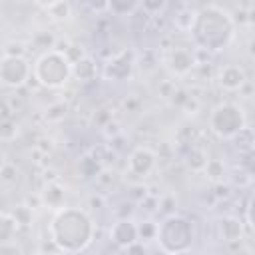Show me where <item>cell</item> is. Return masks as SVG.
Here are the masks:
<instances>
[{
    "instance_id": "obj_12",
    "label": "cell",
    "mask_w": 255,
    "mask_h": 255,
    "mask_svg": "<svg viewBox=\"0 0 255 255\" xmlns=\"http://www.w3.org/2000/svg\"><path fill=\"white\" fill-rule=\"evenodd\" d=\"M217 233L223 243H241L245 235L243 219L237 215H225L217 223Z\"/></svg>"
},
{
    "instance_id": "obj_3",
    "label": "cell",
    "mask_w": 255,
    "mask_h": 255,
    "mask_svg": "<svg viewBox=\"0 0 255 255\" xmlns=\"http://www.w3.org/2000/svg\"><path fill=\"white\" fill-rule=\"evenodd\" d=\"M32 76L42 88L58 90L72 78V60L64 50H44L32 64Z\"/></svg>"
},
{
    "instance_id": "obj_26",
    "label": "cell",
    "mask_w": 255,
    "mask_h": 255,
    "mask_svg": "<svg viewBox=\"0 0 255 255\" xmlns=\"http://www.w3.org/2000/svg\"><path fill=\"white\" fill-rule=\"evenodd\" d=\"M12 215H14V219L18 221V225H20V223H22V225H30V221H32V207L20 205V207H16V211H14Z\"/></svg>"
},
{
    "instance_id": "obj_13",
    "label": "cell",
    "mask_w": 255,
    "mask_h": 255,
    "mask_svg": "<svg viewBox=\"0 0 255 255\" xmlns=\"http://www.w3.org/2000/svg\"><path fill=\"white\" fill-rule=\"evenodd\" d=\"M40 201L44 207L48 209H60L62 205H66V187L60 181H50L44 185V189L40 191Z\"/></svg>"
},
{
    "instance_id": "obj_15",
    "label": "cell",
    "mask_w": 255,
    "mask_h": 255,
    "mask_svg": "<svg viewBox=\"0 0 255 255\" xmlns=\"http://www.w3.org/2000/svg\"><path fill=\"white\" fill-rule=\"evenodd\" d=\"M139 8V0H106V10L114 16H131Z\"/></svg>"
},
{
    "instance_id": "obj_11",
    "label": "cell",
    "mask_w": 255,
    "mask_h": 255,
    "mask_svg": "<svg viewBox=\"0 0 255 255\" xmlns=\"http://www.w3.org/2000/svg\"><path fill=\"white\" fill-rule=\"evenodd\" d=\"M131 68H133V56L131 52H120L116 56H112L104 68L106 78L110 80H126L131 76Z\"/></svg>"
},
{
    "instance_id": "obj_2",
    "label": "cell",
    "mask_w": 255,
    "mask_h": 255,
    "mask_svg": "<svg viewBox=\"0 0 255 255\" xmlns=\"http://www.w3.org/2000/svg\"><path fill=\"white\" fill-rule=\"evenodd\" d=\"M191 40L199 50L221 52L235 36V20L231 14L219 6H203L193 14L189 24Z\"/></svg>"
},
{
    "instance_id": "obj_4",
    "label": "cell",
    "mask_w": 255,
    "mask_h": 255,
    "mask_svg": "<svg viewBox=\"0 0 255 255\" xmlns=\"http://www.w3.org/2000/svg\"><path fill=\"white\" fill-rule=\"evenodd\" d=\"M153 239L165 253H185L193 245V225L187 217L169 213L157 225Z\"/></svg>"
},
{
    "instance_id": "obj_17",
    "label": "cell",
    "mask_w": 255,
    "mask_h": 255,
    "mask_svg": "<svg viewBox=\"0 0 255 255\" xmlns=\"http://www.w3.org/2000/svg\"><path fill=\"white\" fill-rule=\"evenodd\" d=\"M201 171L205 173V177H207L209 181L221 183L223 177H225V163H223L221 159H209V157H207V161H205V165H203Z\"/></svg>"
},
{
    "instance_id": "obj_24",
    "label": "cell",
    "mask_w": 255,
    "mask_h": 255,
    "mask_svg": "<svg viewBox=\"0 0 255 255\" xmlns=\"http://www.w3.org/2000/svg\"><path fill=\"white\" fill-rule=\"evenodd\" d=\"M0 181L4 183H16L18 181V169L12 163H6L0 167Z\"/></svg>"
},
{
    "instance_id": "obj_27",
    "label": "cell",
    "mask_w": 255,
    "mask_h": 255,
    "mask_svg": "<svg viewBox=\"0 0 255 255\" xmlns=\"http://www.w3.org/2000/svg\"><path fill=\"white\" fill-rule=\"evenodd\" d=\"M14 116V112L10 110V106H8V102L6 100H0V120H6V118H12Z\"/></svg>"
},
{
    "instance_id": "obj_9",
    "label": "cell",
    "mask_w": 255,
    "mask_h": 255,
    "mask_svg": "<svg viewBox=\"0 0 255 255\" xmlns=\"http://www.w3.org/2000/svg\"><path fill=\"white\" fill-rule=\"evenodd\" d=\"M197 64L195 52L189 48H181V46H173L167 54V68L171 74L175 76H185L189 74Z\"/></svg>"
},
{
    "instance_id": "obj_21",
    "label": "cell",
    "mask_w": 255,
    "mask_h": 255,
    "mask_svg": "<svg viewBox=\"0 0 255 255\" xmlns=\"http://www.w3.org/2000/svg\"><path fill=\"white\" fill-rule=\"evenodd\" d=\"M18 135V124L14 118H6V120H0V139L4 141H12L16 139Z\"/></svg>"
},
{
    "instance_id": "obj_8",
    "label": "cell",
    "mask_w": 255,
    "mask_h": 255,
    "mask_svg": "<svg viewBox=\"0 0 255 255\" xmlns=\"http://www.w3.org/2000/svg\"><path fill=\"white\" fill-rule=\"evenodd\" d=\"M110 241L116 243L118 247L122 249H128L131 243L139 241V235H137V223L128 219V217H120L112 223L110 227Z\"/></svg>"
},
{
    "instance_id": "obj_5",
    "label": "cell",
    "mask_w": 255,
    "mask_h": 255,
    "mask_svg": "<svg viewBox=\"0 0 255 255\" xmlns=\"http://www.w3.org/2000/svg\"><path fill=\"white\" fill-rule=\"evenodd\" d=\"M209 129L219 139H231L239 129L247 126L243 108L233 102H221L217 104L209 114Z\"/></svg>"
},
{
    "instance_id": "obj_19",
    "label": "cell",
    "mask_w": 255,
    "mask_h": 255,
    "mask_svg": "<svg viewBox=\"0 0 255 255\" xmlns=\"http://www.w3.org/2000/svg\"><path fill=\"white\" fill-rule=\"evenodd\" d=\"M207 161V153L201 149V147H191L189 153H187V165L193 169V171H201L203 165Z\"/></svg>"
},
{
    "instance_id": "obj_7",
    "label": "cell",
    "mask_w": 255,
    "mask_h": 255,
    "mask_svg": "<svg viewBox=\"0 0 255 255\" xmlns=\"http://www.w3.org/2000/svg\"><path fill=\"white\" fill-rule=\"evenodd\" d=\"M155 165H157V153L149 147H143V145L135 147L128 157V171L139 179L151 175Z\"/></svg>"
},
{
    "instance_id": "obj_22",
    "label": "cell",
    "mask_w": 255,
    "mask_h": 255,
    "mask_svg": "<svg viewBox=\"0 0 255 255\" xmlns=\"http://www.w3.org/2000/svg\"><path fill=\"white\" fill-rule=\"evenodd\" d=\"M139 6H141V10L145 12V14H159V12H163L165 10V6H167V0H139Z\"/></svg>"
},
{
    "instance_id": "obj_1",
    "label": "cell",
    "mask_w": 255,
    "mask_h": 255,
    "mask_svg": "<svg viewBox=\"0 0 255 255\" xmlns=\"http://www.w3.org/2000/svg\"><path fill=\"white\" fill-rule=\"evenodd\" d=\"M48 233L56 251L78 253L94 241L96 225L86 209L62 205L54 211L48 225Z\"/></svg>"
},
{
    "instance_id": "obj_6",
    "label": "cell",
    "mask_w": 255,
    "mask_h": 255,
    "mask_svg": "<svg viewBox=\"0 0 255 255\" xmlns=\"http://www.w3.org/2000/svg\"><path fill=\"white\" fill-rule=\"evenodd\" d=\"M32 76V64L24 54H4L0 58V82L10 88H22Z\"/></svg>"
},
{
    "instance_id": "obj_16",
    "label": "cell",
    "mask_w": 255,
    "mask_h": 255,
    "mask_svg": "<svg viewBox=\"0 0 255 255\" xmlns=\"http://www.w3.org/2000/svg\"><path fill=\"white\" fill-rule=\"evenodd\" d=\"M18 231V221L14 219L12 213H0V245L8 243L16 237Z\"/></svg>"
},
{
    "instance_id": "obj_28",
    "label": "cell",
    "mask_w": 255,
    "mask_h": 255,
    "mask_svg": "<svg viewBox=\"0 0 255 255\" xmlns=\"http://www.w3.org/2000/svg\"><path fill=\"white\" fill-rule=\"evenodd\" d=\"M58 2H62V0H34V4H36V6H40V8H44V10L52 8V6H54V4H58Z\"/></svg>"
},
{
    "instance_id": "obj_18",
    "label": "cell",
    "mask_w": 255,
    "mask_h": 255,
    "mask_svg": "<svg viewBox=\"0 0 255 255\" xmlns=\"http://www.w3.org/2000/svg\"><path fill=\"white\" fill-rule=\"evenodd\" d=\"M231 141L235 143V147L239 149V151H245V153H249L251 149H253V131H251V128H243V129H239L233 137H231Z\"/></svg>"
},
{
    "instance_id": "obj_23",
    "label": "cell",
    "mask_w": 255,
    "mask_h": 255,
    "mask_svg": "<svg viewBox=\"0 0 255 255\" xmlns=\"http://www.w3.org/2000/svg\"><path fill=\"white\" fill-rule=\"evenodd\" d=\"M100 169H102V167H100L98 159H94V157H84V159L80 161V171H82L86 177H96Z\"/></svg>"
},
{
    "instance_id": "obj_25",
    "label": "cell",
    "mask_w": 255,
    "mask_h": 255,
    "mask_svg": "<svg viewBox=\"0 0 255 255\" xmlns=\"http://www.w3.org/2000/svg\"><path fill=\"white\" fill-rule=\"evenodd\" d=\"M155 231H157V225H155L153 221H143L141 225H137L139 241H143V239H153V237H155Z\"/></svg>"
},
{
    "instance_id": "obj_14",
    "label": "cell",
    "mask_w": 255,
    "mask_h": 255,
    "mask_svg": "<svg viewBox=\"0 0 255 255\" xmlns=\"http://www.w3.org/2000/svg\"><path fill=\"white\" fill-rule=\"evenodd\" d=\"M96 74H98V66L90 56H82L72 62V76L78 82H90L96 78Z\"/></svg>"
},
{
    "instance_id": "obj_10",
    "label": "cell",
    "mask_w": 255,
    "mask_h": 255,
    "mask_svg": "<svg viewBox=\"0 0 255 255\" xmlns=\"http://www.w3.org/2000/svg\"><path fill=\"white\" fill-rule=\"evenodd\" d=\"M217 82H219V86H221L223 90H227V92H237V90H241V88L245 86L247 74H245V70H243L239 64H225V66H221L219 72H217Z\"/></svg>"
},
{
    "instance_id": "obj_20",
    "label": "cell",
    "mask_w": 255,
    "mask_h": 255,
    "mask_svg": "<svg viewBox=\"0 0 255 255\" xmlns=\"http://www.w3.org/2000/svg\"><path fill=\"white\" fill-rule=\"evenodd\" d=\"M46 12H48V14L52 16V20H56V22H66V20L72 16V10H70L68 0H62V2L54 4V6H52V8H48Z\"/></svg>"
}]
</instances>
